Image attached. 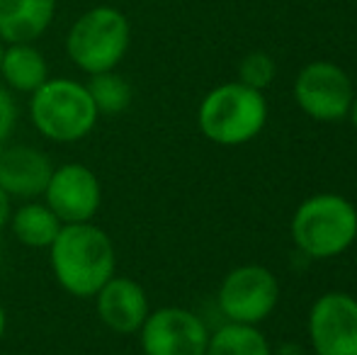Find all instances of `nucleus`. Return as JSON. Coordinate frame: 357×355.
Segmentation results:
<instances>
[{
  "mask_svg": "<svg viewBox=\"0 0 357 355\" xmlns=\"http://www.w3.org/2000/svg\"><path fill=\"white\" fill-rule=\"evenodd\" d=\"M275 71H278V68H275V61H273L270 54L253 52L241 61L238 81L243 83V86L255 88V90L263 93V90L275 81Z\"/></svg>",
  "mask_w": 357,
  "mask_h": 355,
  "instance_id": "nucleus-18",
  "label": "nucleus"
},
{
  "mask_svg": "<svg viewBox=\"0 0 357 355\" xmlns=\"http://www.w3.org/2000/svg\"><path fill=\"white\" fill-rule=\"evenodd\" d=\"M59 0H0V39L37 44L56 17Z\"/></svg>",
  "mask_w": 357,
  "mask_h": 355,
  "instance_id": "nucleus-13",
  "label": "nucleus"
},
{
  "mask_svg": "<svg viewBox=\"0 0 357 355\" xmlns=\"http://www.w3.org/2000/svg\"><path fill=\"white\" fill-rule=\"evenodd\" d=\"M3 52H5V42L0 39V63H3Z\"/></svg>",
  "mask_w": 357,
  "mask_h": 355,
  "instance_id": "nucleus-24",
  "label": "nucleus"
},
{
  "mask_svg": "<svg viewBox=\"0 0 357 355\" xmlns=\"http://www.w3.org/2000/svg\"><path fill=\"white\" fill-rule=\"evenodd\" d=\"M42 199L63 224L93 222L102 207V183L85 163L68 161L54 166Z\"/></svg>",
  "mask_w": 357,
  "mask_h": 355,
  "instance_id": "nucleus-9",
  "label": "nucleus"
},
{
  "mask_svg": "<svg viewBox=\"0 0 357 355\" xmlns=\"http://www.w3.org/2000/svg\"><path fill=\"white\" fill-rule=\"evenodd\" d=\"M54 171L49 153L29 144H3L0 146V188L13 199L27 202L39 199Z\"/></svg>",
  "mask_w": 357,
  "mask_h": 355,
  "instance_id": "nucleus-12",
  "label": "nucleus"
},
{
  "mask_svg": "<svg viewBox=\"0 0 357 355\" xmlns=\"http://www.w3.org/2000/svg\"><path fill=\"white\" fill-rule=\"evenodd\" d=\"M268 122L265 95L241 81L216 86L204 95L197 109V127L212 144L241 146L263 132Z\"/></svg>",
  "mask_w": 357,
  "mask_h": 355,
  "instance_id": "nucleus-4",
  "label": "nucleus"
},
{
  "mask_svg": "<svg viewBox=\"0 0 357 355\" xmlns=\"http://www.w3.org/2000/svg\"><path fill=\"white\" fill-rule=\"evenodd\" d=\"M20 119V107L15 95L5 86H0V146L10 142Z\"/></svg>",
  "mask_w": 357,
  "mask_h": 355,
  "instance_id": "nucleus-19",
  "label": "nucleus"
},
{
  "mask_svg": "<svg viewBox=\"0 0 357 355\" xmlns=\"http://www.w3.org/2000/svg\"><path fill=\"white\" fill-rule=\"evenodd\" d=\"M132 44V24L127 15L112 5L85 10L66 32V54L78 71L95 76L114 71L124 61Z\"/></svg>",
  "mask_w": 357,
  "mask_h": 355,
  "instance_id": "nucleus-5",
  "label": "nucleus"
},
{
  "mask_svg": "<svg viewBox=\"0 0 357 355\" xmlns=\"http://www.w3.org/2000/svg\"><path fill=\"white\" fill-rule=\"evenodd\" d=\"M353 98V81L338 63L311 61L294 81V100L299 109L319 122H338L348 117Z\"/></svg>",
  "mask_w": 357,
  "mask_h": 355,
  "instance_id": "nucleus-7",
  "label": "nucleus"
},
{
  "mask_svg": "<svg viewBox=\"0 0 357 355\" xmlns=\"http://www.w3.org/2000/svg\"><path fill=\"white\" fill-rule=\"evenodd\" d=\"M13 202L15 199L10 197L8 192H5L3 188H0V232L3 229H8V224H10V214H13Z\"/></svg>",
  "mask_w": 357,
  "mask_h": 355,
  "instance_id": "nucleus-20",
  "label": "nucleus"
},
{
  "mask_svg": "<svg viewBox=\"0 0 357 355\" xmlns=\"http://www.w3.org/2000/svg\"><path fill=\"white\" fill-rule=\"evenodd\" d=\"M61 227L63 222L42 197L27 199L20 207H15L8 224L15 241L22 243L24 248H34V251H47L56 239V234L61 232Z\"/></svg>",
  "mask_w": 357,
  "mask_h": 355,
  "instance_id": "nucleus-15",
  "label": "nucleus"
},
{
  "mask_svg": "<svg viewBox=\"0 0 357 355\" xmlns=\"http://www.w3.org/2000/svg\"><path fill=\"white\" fill-rule=\"evenodd\" d=\"M0 78L10 93L32 95L49 78V61L37 44H5Z\"/></svg>",
  "mask_w": 357,
  "mask_h": 355,
  "instance_id": "nucleus-14",
  "label": "nucleus"
},
{
  "mask_svg": "<svg viewBox=\"0 0 357 355\" xmlns=\"http://www.w3.org/2000/svg\"><path fill=\"white\" fill-rule=\"evenodd\" d=\"M5 331H8V312H5L3 302H0V343L5 338Z\"/></svg>",
  "mask_w": 357,
  "mask_h": 355,
  "instance_id": "nucleus-22",
  "label": "nucleus"
},
{
  "mask_svg": "<svg viewBox=\"0 0 357 355\" xmlns=\"http://www.w3.org/2000/svg\"><path fill=\"white\" fill-rule=\"evenodd\" d=\"M144 355H204L209 328L185 307H160L149 312L139 328Z\"/></svg>",
  "mask_w": 357,
  "mask_h": 355,
  "instance_id": "nucleus-8",
  "label": "nucleus"
},
{
  "mask_svg": "<svg viewBox=\"0 0 357 355\" xmlns=\"http://www.w3.org/2000/svg\"><path fill=\"white\" fill-rule=\"evenodd\" d=\"M357 239V209L335 192L304 199L291 217V241L304 256L328 261L345 253Z\"/></svg>",
  "mask_w": 357,
  "mask_h": 355,
  "instance_id": "nucleus-3",
  "label": "nucleus"
},
{
  "mask_svg": "<svg viewBox=\"0 0 357 355\" xmlns=\"http://www.w3.org/2000/svg\"><path fill=\"white\" fill-rule=\"evenodd\" d=\"M49 251V268L56 285L78 299H93L117 275V248L95 222L63 224Z\"/></svg>",
  "mask_w": 357,
  "mask_h": 355,
  "instance_id": "nucleus-1",
  "label": "nucleus"
},
{
  "mask_svg": "<svg viewBox=\"0 0 357 355\" xmlns=\"http://www.w3.org/2000/svg\"><path fill=\"white\" fill-rule=\"evenodd\" d=\"M27 114L34 132L54 144L83 142L95 132L100 119L85 83L52 76L29 95Z\"/></svg>",
  "mask_w": 357,
  "mask_h": 355,
  "instance_id": "nucleus-2",
  "label": "nucleus"
},
{
  "mask_svg": "<svg viewBox=\"0 0 357 355\" xmlns=\"http://www.w3.org/2000/svg\"><path fill=\"white\" fill-rule=\"evenodd\" d=\"M0 261H3V246H0Z\"/></svg>",
  "mask_w": 357,
  "mask_h": 355,
  "instance_id": "nucleus-25",
  "label": "nucleus"
},
{
  "mask_svg": "<svg viewBox=\"0 0 357 355\" xmlns=\"http://www.w3.org/2000/svg\"><path fill=\"white\" fill-rule=\"evenodd\" d=\"M85 86H88V93L100 114H122L132 105V83L124 76H119L117 68L114 71L95 73V76H90V81Z\"/></svg>",
  "mask_w": 357,
  "mask_h": 355,
  "instance_id": "nucleus-17",
  "label": "nucleus"
},
{
  "mask_svg": "<svg viewBox=\"0 0 357 355\" xmlns=\"http://www.w3.org/2000/svg\"><path fill=\"white\" fill-rule=\"evenodd\" d=\"M350 122H353V127L357 129V95L353 98V103H350V112H348Z\"/></svg>",
  "mask_w": 357,
  "mask_h": 355,
  "instance_id": "nucleus-23",
  "label": "nucleus"
},
{
  "mask_svg": "<svg viewBox=\"0 0 357 355\" xmlns=\"http://www.w3.org/2000/svg\"><path fill=\"white\" fill-rule=\"evenodd\" d=\"M280 302V282L265 266L234 268L219 285L216 304L226 322L258 326Z\"/></svg>",
  "mask_w": 357,
  "mask_h": 355,
  "instance_id": "nucleus-6",
  "label": "nucleus"
},
{
  "mask_svg": "<svg viewBox=\"0 0 357 355\" xmlns=\"http://www.w3.org/2000/svg\"><path fill=\"white\" fill-rule=\"evenodd\" d=\"M95 312L102 326L119 336H132L139 333L142 324L149 317V294L134 278L127 275H114L100 287L95 294Z\"/></svg>",
  "mask_w": 357,
  "mask_h": 355,
  "instance_id": "nucleus-11",
  "label": "nucleus"
},
{
  "mask_svg": "<svg viewBox=\"0 0 357 355\" xmlns=\"http://www.w3.org/2000/svg\"><path fill=\"white\" fill-rule=\"evenodd\" d=\"M309 341L316 355H357V299L326 292L309 312Z\"/></svg>",
  "mask_w": 357,
  "mask_h": 355,
  "instance_id": "nucleus-10",
  "label": "nucleus"
},
{
  "mask_svg": "<svg viewBox=\"0 0 357 355\" xmlns=\"http://www.w3.org/2000/svg\"><path fill=\"white\" fill-rule=\"evenodd\" d=\"M270 355H304V351H301V346H296V343H282V346L275 348Z\"/></svg>",
  "mask_w": 357,
  "mask_h": 355,
  "instance_id": "nucleus-21",
  "label": "nucleus"
},
{
  "mask_svg": "<svg viewBox=\"0 0 357 355\" xmlns=\"http://www.w3.org/2000/svg\"><path fill=\"white\" fill-rule=\"evenodd\" d=\"M268 338L263 336L258 326L248 324L226 322L214 333H209V343L204 355H270Z\"/></svg>",
  "mask_w": 357,
  "mask_h": 355,
  "instance_id": "nucleus-16",
  "label": "nucleus"
}]
</instances>
